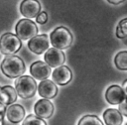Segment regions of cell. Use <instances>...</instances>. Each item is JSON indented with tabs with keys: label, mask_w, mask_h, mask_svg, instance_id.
Segmentation results:
<instances>
[{
	"label": "cell",
	"mask_w": 127,
	"mask_h": 125,
	"mask_svg": "<svg viewBox=\"0 0 127 125\" xmlns=\"http://www.w3.org/2000/svg\"><path fill=\"white\" fill-rule=\"evenodd\" d=\"M38 92L40 96L45 99H52L55 98L58 94V87L56 83L50 79H44L38 85Z\"/></svg>",
	"instance_id": "obj_13"
},
{
	"label": "cell",
	"mask_w": 127,
	"mask_h": 125,
	"mask_svg": "<svg viewBox=\"0 0 127 125\" xmlns=\"http://www.w3.org/2000/svg\"><path fill=\"white\" fill-rule=\"evenodd\" d=\"M77 125H103V123L96 115H85L78 121Z\"/></svg>",
	"instance_id": "obj_18"
},
{
	"label": "cell",
	"mask_w": 127,
	"mask_h": 125,
	"mask_svg": "<svg viewBox=\"0 0 127 125\" xmlns=\"http://www.w3.org/2000/svg\"><path fill=\"white\" fill-rule=\"evenodd\" d=\"M47 21H48V14L45 11L40 12L38 14V16L36 17V22L39 24H46Z\"/></svg>",
	"instance_id": "obj_21"
},
{
	"label": "cell",
	"mask_w": 127,
	"mask_h": 125,
	"mask_svg": "<svg viewBox=\"0 0 127 125\" xmlns=\"http://www.w3.org/2000/svg\"><path fill=\"white\" fill-rule=\"evenodd\" d=\"M22 47L21 40L12 33H5L0 38V52L3 55H14Z\"/></svg>",
	"instance_id": "obj_4"
},
{
	"label": "cell",
	"mask_w": 127,
	"mask_h": 125,
	"mask_svg": "<svg viewBox=\"0 0 127 125\" xmlns=\"http://www.w3.org/2000/svg\"><path fill=\"white\" fill-rule=\"evenodd\" d=\"M16 36L20 40H30L38 35L37 25L30 19H21L18 21L15 27Z\"/></svg>",
	"instance_id": "obj_5"
},
{
	"label": "cell",
	"mask_w": 127,
	"mask_h": 125,
	"mask_svg": "<svg viewBox=\"0 0 127 125\" xmlns=\"http://www.w3.org/2000/svg\"><path fill=\"white\" fill-rule=\"evenodd\" d=\"M103 119L106 125H121L123 116L118 109L107 108L103 113Z\"/></svg>",
	"instance_id": "obj_16"
},
{
	"label": "cell",
	"mask_w": 127,
	"mask_h": 125,
	"mask_svg": "<svg viewBox=\"0 0 127 125\" xmlns=\"http://www.w3.org/2000/svg\"><path fill=\"white\" fill-rule=\"evenodd\" d=\"M125 0H107V2L108 3H110V4H113V5H118V4H121V3H123Z\"/></svg>",
	"instance_id": "obj_24"
},
{
	"label": "cell",
	"mask_w": 127,
	"mask_h": 125,
	"mask_svg": "<svg viewBox=\"0 0 127 125\" xmlns=\"http://www.w3.org/2000/svg\"><path fill=\"white\" fill-rule=\"evenodd\" d=\"M50 40L54 48L64 50L67 49L73 41V37L71 32L65 27H58L56 28L50 35Z\"/></svg>",
	"instance_id": "obj_2"
},
{
	"label": "cell",
	"mask_w": 127,
	"mask_h": 125,
	"mask_svg": "<svg viewBox=\"0 0 127 125\" xmlns=\"http://www.w3.org/2000/svg\"><path fill=\"white\" fill-rule=\"evenodd\" d=\"M123 89H124V91H125V93H126V95H127V79L123 82Z\"/></svg>",
	"instance_id": "obj_25"
},
{
	"label": "cell",
	"mask_w": 127,
	"mask_h": 125,
	"mask_svg": "<svg viewBox=\"0 0 127 125\" xmlns=\"http://www.w3.org/2000/svg\"><path fill=\"white\" fill-rule=\"evenodd\" d=\"M20 12L27 19L36 18L41 12V4L38 0H23L20 5Z\"/></svg>",
	"instance_id": "obj_8"
},
{
	"label": "cell",
	"mask_w": 127,
	"mask_h": 125,
	"mask_svg": "<svg viewBox=\"0 0 127 125\" xmlns=\"http://www.w3.org/2000/svg\"><path fill=\"white\" fill-rule=\"evenodd\" d=\"M115 66L120 70H127V51L119 52L114 58Z\"/></svg>",
	"instance_id": "obj_17"
},
{
	"label": "cell",
	"mask_w": 127,
	"mask_h": 125,
	"mask_svg": "<svg viewBox=\"0 0 127 125\" xmlns=\"http://www.w3.org/2000/svg\"><path fill=\"white\" fill-rule=\"evenodd\" d=\"M125 125H127V123H126V124H125Z\"/></svg>",
	"instance_id": "obj_27"
},
{
	"label": "cell",
	"mask_w": 127,
	"mask_h": 125,
	"mask_svg": "<svg viewBox=\"0 0 127 125\" xmlns=\"http://www.w3.org/2000/svg\"><path fill=\"white\" fill-rule=\"evenodd\" d=\"M5 113H6V107L2 102H0V121L3 120V117H4Z\"/></svg>",
	"instance_id": "obj_23"
},
{
	"label": "cell",
	"mask_w": 127,
	"mask_h": 125,
	"mask_svg": "<svg viewBox=\"0 0 127 125\" xmlns=\"http://www.w3.org/2000/svg\"><path fill=\"white\" fill-rule=\"evenodd\" d=\"M25 69V63L23 60L18 56L9 55L1 62V70L3 74L9 78H16L21 76Z\"/></svg>",
	"instance_id": "obj_1"
},
{
	"label": "cell",
	"mask_w": 127,
	"mask_h": 125,
	"mask_svg": "<svg viewBox=\"0 0 127 125\" xmlns=\"http://www.w3.org/2000/svg\"><path fill=\"white\" fill-rule=\"evenodd\" d=\"M6 117L12 123H19L25 117V109L20 104H11L6 109Z\"/></svg>",
	"instance_id": "obj_14"
},
{
	"label": "cell",
	"mask_w": 127,
	"mask_h": 125,
	"mask_svg": "<svg viewBox=\"0 0 127 125\" xmlns=\"http://www.w3.org/2000/svg\"><path fill=\"white\" fill-rule=\"evenodd\" d=\"M37 87L36 80L30 75H21L15 82V89L18 95L23 99L33 97Z\"/></svg>",
	"instance_id": "obj_3"
},
{
	"label": "cell",
	"mask_w": 127,
	"mask_h": 125,
	"mask_svg": "<svg viewBox=\"0 0 127 125\" xmlns=\"http://www.w3.org/2000/svg\"><path fill=\"white\" fill-rule=\"evenodd\" d=\"M115 35L118 39H124L127 37V18L122 19L118 23V25L116 27Z\"/></svg>",
	"instance_id": "obj_19"
},
{
	"label": "cell",
	"mask_w": 127,
	"mask_h": 125,
	"mask_svg": "<svg viewBox=\"0 0 127 125\" xmlns=\"http://www.w3.org/2000/svg\"><path fill=\"white\" fill-rule=\"evenodd\" d=\"M126 96L127 95L123 87L117 84L110 85L105 91V99L109 104L112 105H118Z\"/></svg>",
	"instance_id": "obj_9"
},
{
	"label": "cell",
	"mask_w": 127,
	"mask_h": 125,
	"mask_svg": "<svg viewBox=\"0 0 127 125\" xmlns=\"http://www.w3.org/2000/svg\"><path fill=\"white\" fill-rule=\"evenodd\" d=\"M44 59H45V62L48 63L49 66L55 68L63 65L65 62V56L64 52L57 48L48 49L44 56Z\"/></svg>",
	"instance_id": "obj_6"
},
{
	"label": "cell",
	"mask_w": 127,
	"mask_h": 125,
	"mask_svg": "<svg viewBox=\"0 0 127 125\" xmlns=\"http://www.w3.org/2000/svg\"><path fill=\"white\" fill-rule=\"evenodd\" d=\"M30 73L34 78L39 80H44L47 79L51 74V66H49L48 63L42 61H37L31 64Z\"/></svg>",
	"instance_id": "obj_10"
},
{
	"label": "cell",
	"mask_w": 127,
	"mask_h": 125,
	"mask_svg": "<svg viewBox=\"0 0 127 125\" xmlns=\"http://www.w3.org/2000/svg\"><path fill=\"white\" fill-rule=\"evenodd\" d=\"M53 79L56 83L60 85H65L69 83V81L72 78V72L66 65H61L59 67H56L55 70L52 73Z\"/></svg>",
	"instance_id": "obj_12"
},
{
	"label": "cell",
	"mask_w": 127,
	"mask_h": 125,
	"mask_svg": "<svg viewBox=\"0 0 127 125\" xmlns=\"http://www.w3.org/2000/svg\"><path fill=\"white\" fill-rule=\"evenodd\" d=\"M49 38L46 34L36 35L28 42V48L31 52L37 55L43 54L49 48Z\"/></svg>",
	"instance_id": "obj_7"
},
{
	"label": "cell",
	"mask_w": 127,
	"mask_h": 125,
	"mask_svg": "<svg viewBox=\"0 0 127 125\" xmlns=\"http://www.w3.org/2000/svg\"><path fill=\"white\" fill-rule=\"evenodd\" d=\"M18 93L15 87L11 85H5L0 88V102L4 105H10L17 100Z\"/></svg>",
	"instance_id": "obj_15"
},
{
	"label": "cell",
	"mask_w": 127,
	"mask_h": 125,
	"mask_svg": "<svg viewBox=\"0 0 127 125\" xmlns=\"http://www.w3.org/2000/svg\"><path fill=\"white\" fill-rule=\"evenodd\" d=\"M118 105H119L118 110L121 112V114L124 115V116H127V96Z\"/></svg>",
	"instance_id": "obj_22"
},
{
	"label": "cell",
	"mask_w": 127,
	"mask_h": 125,
	"mask_svg": "<svg viewBox=\"0 0 127 125\" xmlns=\"http://www.w3.org/2000/svg\"><path fill=\"white\" fill-rule=\"evenodd\" d=\"M34 111L38 117L42 119H48L54 113V105L49 99L43 98L36 102L34 106Z\"/></svg>",
	"instance_id": "obj_11"
},
{
	"label": "cell",
	"mask_w": 127,
	"mask_h": 125,
	"mask_svg": "<svg viewBox=\"0 0 127 125\" xmlns=\"http://www.w3.org/2000/svg\"><path fill=\"white\" fill-rule=\"evenodd\" d=\"M0 125H3V120H1V121H0Z\"/></svg>",
	"instance_id": "obj_26"
},
{
	"label": "cell",
	"mask_w": 127,
	"mask_h": 125,
	"mask_svg": "<svg viewBox=\"0 0 127 125\" xmlns=\"http://www.w3.org/2000/svg\"><path fill=\"white\" fill-rule=\"evenodd\" d=\"M22 125H47V123L42 118L38 117L37 115L31 114V115H28L24 119Z\"/></svg>",
	"instance_id": "obj_20"
}]
</instances>
